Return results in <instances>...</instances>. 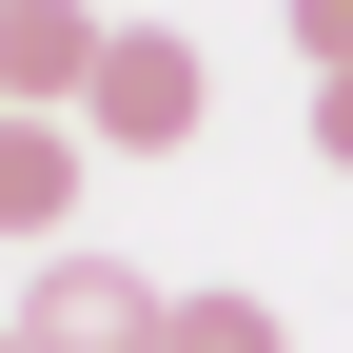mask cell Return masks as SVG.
Here are the masks:
<instances>
[{
	"mask_svg": "<svg viewBox=\"0 0 353 353\" xmlns=\"http://www.w3.org/2000/svg\"><path fill=\"white\" fill-rule=\"evenodd\" d=\"M196 118H216V59H196L176 20H118L99 79H79V138H99V157H176Z\"/></svg>",
	"mask_w": 353,
	"mask_h": 353,
	"instance_id": "cell-1",
	"label": "cell"
},
{
	"mask_svg": "<svg viewBox=\"0 0 353 353\" xmlns=\"http://www.w3.org/2000/svg\"><path fill=\"white\" fill-rule=\"evenodd\" d=\"M157 314H176V294H157L118 236H59V255L20 275V314H0V334H20V353H157Z\"/></svg>",
	"mask_w": 353,
	"mask_h": 353,
	"instance_id": "cell-2",
	"label": "cell"
},
{
	"mask_svg": "<svg viewBox=\"0 0 353 353\" xmlns=\"http://www.w3.org/2000/svg\"><path fill=\"white\" fill-rule=\"evenodd\" d=\"M99 39H118V20H79V0H0V99H20V118H79Z\"/></svg>",
	"mask_w": 353,
	"mask_h": 353,
	"instance_id": "cell-3",
	"label": "cell"
},
{
	"mask_svg": "<svg viewBox=\"0 0 353 353\" xmlns=\"http://www.w3.org/2000/svg\"><path fill=\"white\" fill-rule=\"evenodd\" d=\"M59 216H79V118H0V236L59 255Z\"/></svg>",
	"mask_w": 353,
	"mask_h": 353,
	"instance_id": "cell-4",
	"label": "cell"
},
{
	"mask_svg": "<svg viewBox=\"0 0 353 353\" xmlns=\"http://www.w3.org/2000/svg\"><path fill=\"white\" fill-rule=\"evenodd\" d=\"M157 353H294V334L255 314V294H176V314H157Z\"/></svg>",
	"mask_w": 353,
	"mask_h": 353,
	"instance_id": "cell-5",
	"label": "cell"
},
{
	"mask_svg": "<svg viewBox=\"0 0 353 353\" xmlns=\"http://www.w3.org/2000/svg\"><path fill=\"white\" fill-rule=\"evenodd\" d=\"M294 59H314V79H353V0H294Z\"/></svg>",
	"mask_w": 353,
	"mask_h": 353,
	"instance_id": "cell-6",
	"label": "cell"
},
{
	"mask_svg": "<svg viewBox=\"0 0 353 353\" xmlns=\"http://www.w3.org/2000/svg\"><path fill=\"white\" fill-rule=\"evenodd\" d=\"M314 157H334V176H353V79H314Z\"/></svg>",
	"mask_w": 353,
	"mask_h": 353,
	"instance_id": "cell-7",
	"label": "cell"
},
{
	"mask_svg": "<svg viewBox=\"0 0 353 353\" xmlns=\"http://www.w3.org/2000/svg\"><path fill=\"white\" fill-rule=\"evenodd\" d=\"M0 353H20V334H0Z\"/></svg>",
	"mask_w": 353,
	"mask_h": 353,
	"instance_id": "cell-8",
	"label": "cell"
},
{
	"mask_svg": "<svg viewBox=\"0 0 353 353\" xmlns=\"http://www.w3.org/2000/svg\"><path fill=\"white\" fill-rule=\"evenodd\" d=\"M0 118H20V99H0Z\"/></svg>",
	"mask_w": 353,
	"mask_h": 353,
	"instance_id": "cell-9",
	"label": "cell"
}]
</instances>
